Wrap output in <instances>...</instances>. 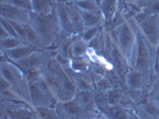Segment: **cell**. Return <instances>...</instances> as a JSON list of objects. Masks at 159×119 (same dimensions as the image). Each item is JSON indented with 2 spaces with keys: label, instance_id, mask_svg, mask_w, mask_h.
Segmentation results:
<instances>
[{
  "label": "cell",
  "instance_id": "46",
  "mask_svg": "<svg viewBox=\"0 0 159 119\" xmlns=\"http://www.w3.org/2000/svg\"><path fill=\"white\" fill-rule=\"evenodd\" d=\"M158 20H159V16H158Z\"/></svg>",
  "mask_w": 159,
  "mask_h": 119
},
{
  "label": "cell",
  "instance_id": "6",
  "mask_svg": "<svg viewBox=\"0 0 159 119\" xmlns=\"http://www.w3.org/2000/svg\"><path fill=\"white\" fill-rule=\"evenodd\" d=\"M29 88H30L31 105L35 108L36 107H55L56 104L59 103L47 80L44 79L43 74L37 80L29 82Z\"/></svg>",
  "mask_w": 159,
  "mask_h": 119
},
{
  "label": "cell",
  "instance_id": "36",
  "mask_svg": "<svg viewBox=\"0 0 159 119\" xmlns=\"http://www.w3.org/2000/svg\"><path fill=\"white\" fill-rule=\"evenodd\" d=\"M10 87H11V85H10V82L7 80L5 78H2V76H0V91H5V89H7Z\"/></svg>",
  "mask_w": 159,
  "mask_h": 119
},
{
  "label": "cell",
  "instance_id": "8",
  "mask_svg": "<svg viewBox=\"0 0 159 119\" xmlns=\"http://www.w3.org/2000/svg\"><path fill=\"white\" fill-rule=\"evenodd\" d=\"M134 19L139 25L140 30L145 36L146 40L154 49L159 48V20L158 16H147L143 11H140Z\"/></svg>",
  "mask_w": 159,
  "mask_h": 119
},
{
  "label": "cell",
  "instance_id": "27",
  "mask_svg": "<svg viewBox=\"0 0 159 119\" xmlns=\"http://www.w3.org/2000/svg\"><path fill=\"white\" fill-rule=\"evenodd\" d=\"M0 100H10V101H25L29 103L28 100H25L22 95L17 92L15 88L10 87L5 91H0ZM30 104V103H29Z\"/></svg>",
  "mask_w": 159,
  "mask_h": 119
},
{
  "label": "cell",
  "instance_id": "37",
  "mask_svg": "<svg viewBox=\"0 0 159 119\" xmlns=\"http://www.w3.org/2000/svg\"><path fill=\"white\" fill-rule=\"evenodd\" d=\"M151 0H135V2H134V5H135L136 7H139L140 10L146 5V4H148Z\"/></svg>",
  "mask_w": 159,
  "mask_h": 119
},
{
  "label": "cell",
  "instance_id": "28",
  "mask_svg": "<svg viewBox=\"0 0 159 119\" xmlns=\"http://www.w3.org/2000/svg\"><path fill=\"white\" fill-rule=\"evenodd\" d=\"M23 44H26V43L23 40L18 38V37H8L6 40H0V49L6 51V50H11V49L20 47Z\"/></svg>",
  "mask_w": 159,
  "mask_h": 119
},
{
  "label": "cell",
  "instance_id": "35",
  "mask_svg": "<svg viewBox=\"0 0 159 119\" xmlns=\"http://www.w3.org/2000/svg\"><path fill=\"white\" fill-rule=\"evenodd\" d=\"M0 2H7V4H12L19 7L26 8L31 11V0H1Z\"/></svg>",
  "mask_w": 159,
  "mask_h": 119
},
{
  "label": "cell",
  "instance_id": "29",
  "mask_svg": "<svg viewBox=\"0 0 159 119\" xmlns=\"http://www.w3.org/2000/svg\"><path fill=\"white\" fill-rule=\"evenodd\" d=\"M73 5H75L80 11H84V12L101 11L99 4H98L96 0H80V1L75 2V4H73Z\"/></svg>",
  "mask_w": 159,
  "mask_h": 119
},
{
  "label": "cell",
  "instance_id": "30",
  "mask_svg": "<svg viewBox=\"0 0 159 119\" xmlns=\"http://www.w3.org/2000/svg\"><path fill=\"white\" fill-rule=\"evenodd\" d=\"M37 117L41 119H59L55 107H36Z\"/></svg>",
  "mask_w": 159,
  "mask_h": 119
},
{
  "label": "cell",
  "instance_id": "16",
  "mask_svg": "<svg viewBox=\"0 0 159 119\" xmlns=\"http://www.w3.org/2000/svg\"><path fill=\"white\" fill-rule=\"evenodd\" d=\"M37 113L35 107H23L17 110L1 108V119H35Z\"/></svg>",
  "mask_w": 159,
  "mask_h": 119
},
{
  "label": "cell",
  "instance_id": "5",
  "mask_svg": "<svg viewBox=\"0 0 159 119\" xmlns=\"http://www.w3.org/2000/svg\"><path fill=\"white\" fill-rule=\"evenodd\" d=\"M112 40L116 43L119 49L127 57L128 62L132 60L134 53V48L136 43V32H135V19L130 18L125 23L119 25L114 30L110 31Z\"/></svg>",
  "mask_w": 159,
  "mask_h": 119
},
{
  "label": "cell",
  "instance_id": "33",
  "mask_svg": "<svg viewBox=\"0 0 159 119\" xmlns=\"http://www.w3.org/2000/svg\"><path fill=\"white\" fill-rule=\"evenodd\" d=\"M111 88H114V86H112L111 81L108 79L107 76H104V78H102V79H99L98 81L95 82V89H97V91L108 92Z\"/></svg>",
  "mask_w": 159,
  "mask_h": 119
},
{
  "label": "cell",
  "instance_id": "44",
  "mask_svg": "<svg viewBox=\"0 0 159 119\" xmlns=\"http://www.w3.org/2000/svg\"><path fill=\"white\" fill-rule=\"evenodd\" d=\"M96 1H97V2H98V4H99V1H101V0H96Z\"/></svg>",
  "mask_w": 159,
  "mask_h": 119
},
{
  "label": "cell",
  "instance_id": "40",
  "mask_svg": "<svg viewBox=\"0 0 159 119\" xmlns=\"http://www.w3.org/2000/svg\"><path fill=\"white\" fill-rule=\"evenodd\" d=\"M157 75H158V79H159V48H158V51H157Z\"/></svg>",
  "mask_w": 159,
  "mask_h": 119
},
{
  "label": "cell",
  "instance_id": "12",
  "mask_svg": "<svg viewBox=\"0 0 159 119\" xmlns=\"http://www.w3.org/2000/svg\"><path fill=\"white\" fill-rule=\"evenodd\" d=\"M109 58L111 60L115 71L119 74L121 78L125 79V76H126L127 71L129 70L130 66H129L127 57L123 55V53L120 50L119 47L116 45V43L114 40H112V45H111V50H110Z\"/></svg>",
  "mask_w": 159,
  "mask_h": 119
},
{
  "label": "cell",
  "instance_id": "1",
  "mask_svg": "<svg viewBox=\"0 0 159 119\" xmlns=\"http://www.w3.org/2000/svg\"><path fill=\"white\" fill-rule=\"evenodd\" d=\"M136 43L132 60L129 61L130 68L139 70L143 75L147 91H150L153 82L158 79L157 75V49L146 40L135 20Z\"/></svg>",
  "mask_w": 159,
  "mask_h": 119
},
{
  "label": "cell",
  "instance_id": "25",
  "mask_svg": "<svg viewBox=\"0 0 159 119\" xmlns=\"http://www.w3.org/2000/svg\"><path fill=\"white\" fill-rule=\"evenodd\" d=\"M89 43L80 38V36H75V38L72 43V56L73 57H80L88 54Z\"/></svg>",
  "mask_w": 159,
  "mask_h": 119
},
{
  "label": "cell",
  "instance_id": "34",
  "mask_svg": "<svg viewBox=\"0 0 159 119\" xmlns=\"http://www.w3.org/2000/svg\"><path fill=\"white\" fill-rule=\"evenodd\" d=\"M148 95L154 100V103L159 106V79H157L153 82L152 87L148 91Z\"/></svg>",
  "mask_w": 159,
  "mask_h": 119
},
{
  "label": "cell",
  "instance_id": "19",
  "mask_svg": "<svg viewBox=\"0 0 159 119\" xmlns=\"http://www.w3.org/2000/svg\"><path fill=\"white\" fill-rule=\"evenodd\" d=\"M120 2H121V0H101L99 1V8L104 17L105 25L111 23L114 17L119 12Z\"/></svg>",
  "mask_w": 159,
  "mask_h": 119
},
{
  "label": "cell",
  "instance_id": "13",
  "mask_svg": "<svg viewBox=\"0 0 159 119\" xmlns=\"http://www.w3.org/2000/svg\"><path fill=\"white\" fill-rule=\"evenodd\" d=\"M99 113H102L108 119H138L133 110L125 107L121 104L114 106H107L99 110Z\"/></svg>",
  "mask_w": 159,
  "mask_h": 119
},
{
  "label": "cell",
  "instance_id": "7",
  "mask_svg": "<svg viewBox=\"0 0 159 119\" xmlns=\"http://www.w3.org/2000/svg\"><path fill=\"white\" fill-rule=\"evenodd\" d=\"M55 55L56 50L54 48L37 49L36 51L32 53L31 55H29L26 58H24L19 62H17L16 64L20 68V70L26 75V74H29L32 70L43 69L48 64V62L50 61V58Z\"/></svg>",
  "mask_w": 159,
  "mask_h": 119
},
{
  "label": "cell",
  "instance_id": "20",
  "mask_svg": "<svg viewBox=\"0 0 159 119\" xmlns=\"http://www.w3.org/2000/svg\"><path fill=\"white\" fill-rule=\"evenodd\" d=\"M67 8H68V13L71 17V22L74 29V33L77 36H80L83 32L85 31V24L83 20V16H81V11L73 4H67Z\"/></svg>",
  "mask_w": 159,
  "mask_h": 119
},
{
  "label": "cell",
  "instance_id": "4",
  "mask_svg": "<svg viewBox=\"0 0 159 119\" xmlns=\"http://www.w3.org/2000/svg\"><path fill=\"white\" fill-rule=\"evenodd\" d=\"M0 76L5 78L10 82L11 87L15 88L25 100L31 104L30 88L26 75L20 70V68L16 63L8 61L4 55H1V61H0Z\"/></svg>",
  "mask_w": 159,
  "mask_h": 119
},
{
  "label": "cell",
  "instance_id": "31",
  "mask_svg": "<svg viewBox=\"0 0 159 119\" xmlns=\"http://www.w3.org/2000/svg\"><path fill=\"white\" fill-rule=\"evenodd\" d=\"M105 25V24H104ZM103 25V26H104ZM103 26H93V28H86L85 29V31L83 32L81 35H80V38L81 40H84L85 42H91V40L95 38L96 36L99 33V32L102 31V29H103Z\"/></svg>",
  "mask_w": 159,
  "mask_h": 119
},
{
  "label": "cell",
  "instance_id": "22",
  "mask_svg": "<svg viewBox=\"0 0 159 119\" xmlns=\"http://www.w3.org/2000/svg\"><path fill=\"white\" fill-rule=\"evenodd\" d=\"M81 16H83L85 28L103 26L105 24L104 17L101 11H93V12H84V11H81Z\"/></svg>",
  "mask_w": 159,
  "mask_h": 119
},
{
  "label": "cell",
  "instance_id": "9",
  "mask_svg": "<svg viewBox=\"0 0 159 119\" xmlns=\"http://www.w3.org/2000/svg\"><path fill=\"white\" fill-rule=\"evenodd\" d=\"M55 108L59 119H92L99 116V112L88 111L83 108L74 99L68 101H59Z\"/></svg>",
  "mask_w": 159,
  "mask_h": 119
},
{
  "label": "cell",
  "instance_id": "38",
  "mask_svg": "<svg viewBox=\"0 0 159 119\" xmlns=\"http://www.w3.org/2000/svg\"><path fill=\"white\" fill-rule=\"evenodd\" d=\"M8 37H11V36H10L7 32L5 31V30H4V29L0 26V40H6V38H8Z\"/></svg>",
  "mask_w": 159,
  "mask_h": 119
},
{
  "label": "cell",
  "instance_id": "24",
  "mask_svg": "<svg viewBox=\"0 0 159 119\" xmlns=\"http://www.w3.org/2000/svg\"><path fill=\"white\" fill-rule=\"evenodd\" d=\"M24 42L31 47H35L37 49H46L44 44L42 40L40 38V36L37 35V32L32 29L30 25H28V29H26V33H25V37H24Z\"/></svg>",
  "mask_w": 159,
  "mask_h": 119
},
{
  "label": "cell",
  "instance_id": "18",
  "mask_svg": "<svg viewBox=\"0 0 159 119\" xmlns=\"http://www.w3.org/2000/svg\"><path fill=\"white\" fill-rule=\"evenodd\" d=\"M80 106L88 111H97L96 106V98H95V91H78L77 94L73 98Z\"/></svg>",
  "mask_w": 159,
  "mask_h": 119
},
{
  "label": "cell",
  "instance_id": "39",
  "mask_svg": "<svg viewBox=\"0 0 159 119\" xmlns=\"http://www.w3.org/2000/svg\"><path fill=\"white\" fill-rule=\"evenodd\" d=\"M57 1L65 2V4H75V2H78V1H80V0H57Z\"/></svg>",
  "mask_w": 159,
  "mask_h": 119
},
{
  "label": "cell",
  "instance_id": "32",
  "mask_svg": "<svg viewBox=\"0 0 159 119\" xmlns=\"http://www.w3.org/2000/svg\"><path fill=\"white\" fill-rule=\"evenodd\" d=\"M141 11L147 16H159V0H151L141 8Z\"/></svg>",
  "mask_w": 159,
  "mask_h": 119
},
{
  "label": "cell",
  "instance_id": "15",
  "mask_svg": "<svg viewBox=\"0 0 159 119\" xmlns=\"http://www.w3.org/2000/svg\"><path fill=\"white\" fill-rule=\"evenodd\" d=\"M56 13H57L59 23H60L62 32L70 35V36L75 35L74 33V29H73V25H72V22H71V17H70V13H68L67 4L57 1V4H56Z\"/></svg>",
  "mask_w": 159,
  "mask_h": 119
},
{
  "label": "cell",
  "instance_id": "43",
  "mask_svg": "<svg viewBox=\"0 0 159 119\" xmlns=\"http://www.w3.org/2000/svg\"><path fill=\"white\" fill-rule=\"evenodd\" d=\"M92 119H99V116H98V117H96V118H92Z\"/></svg>",
  "mask_w": 159,
  "mask_h": 119
},
{
  "label": "cell",
  "instance_id": "42",
  "mask_svg": "<svg viewBox=\"0 0 159 119\" xmlns=\"http://www.w3.org/2000/svg\"><path fill=\"white\" fill-rule=\"evenodd\" d=\"M99 119H108V118H105L102 113H99Z\"/></svg>",
  "mask_w": 159,
  "mask_h": 119
},
{
  "label": "cell",
  "instance_id": "45",
  "mask_svg": "<svg viewBox=\"0 0 159 119\" xmlns=\"http://www.w3.org/2000/svg\"><path fill=\"white\" fill-rule=\"evenodd\" d=\"M35 119H41V118H39V117H36V118H35Z\"/></svg>",
  "mask_w": 159,
  "mask_h": 119
},
{
  "label": "cell",
  "instance_id": "14",
  "mask_svg": "<svg viewBox=\"0 0 159 119\" xmlns=\"http://www.w3.org/2000/svg\"><path fill=\"white\" fill-rule=\"evenodd\" d=\"M37 48L31 47L29 44H23L20 47L15 48V49H11V50H1V55H4L8 61L13 62V63H17L19 61H22L24 58H26L29 55H31L34 51H36Z\"/></svg>",
  "mask_w": 159,
  "mask_h": 119
},
{
  "label": "cell",
  "instance_id": "41",
  "mask_svg": "<svg viewBox=\"0 0 159 119\" xmlns=\"http://www.w3.org/2000/svg\"><path fill=\"white\" fill-rule=\"evenodd\" d=\"M122 2H127V4H134L135 0H121Z\"/></svg>",
  "mask_w": 159,
  "mask_h": 119
},
{
  "label": "cell",
  "instance_id": "10",
  "mask_svg": "<svg viewBox=\"0 0 159 119\" xmlns=\"http://www.w3.org/2000/svg\"><path fill=\"white\" fill-rule=\"evenodd\" d=\"M30 16H31L30 10L19 7V6L7 4V2H0V17L2 18L23 24H29Z\"/></svg>",
  "mask_w": 159,
  "mask_h": 119
},
{
  "label": "cell",
  "instance_id": "3",
  "mask_svg": "<svg viewBox=\"0 0 159 119\" xmlns=\"http://www.w3.org/2000/svg\"><path fill=\"white\" fill-rule=\"evenodd\" d=\"M29 25L42 40L44 48H53L56 38L61 33V26L56 13V8L49 15H36L31 12Z\"/></svg>",
  "mask_w": 159,
  "mask_h": 119
},
{
  "label": "cell",
  "instance_id": "17",
  "mask_svg": "<svg viewBox=\"0 0 159 119\" xmlns=\"http://www.w3.org/2000/svg\"><path fill=\"white\" fill-rule=\"evenodd\" d=\"M125 86H126V88H129V89H143V91H147L143 75L139 70L134 69V68H129V70L127 71V74L125 76Z\"/></svg>",
  "mask_w": 159,
  "mask_h": 119
},
{
  "label": "cell",
  "instance_id": "26",
  "mask_svg": "<svg viewBox=\"0 0 159 119\" xmlns=\"http://www.w3.org/2000/svg\"><path fill=\"white\" fill-rule=\"evenodd\" d=\"M107 94V101L109 106H114V105H119L121 104L123 96H125V88H116L114 87L109 89L108 92H105Z\"/></svg>",
  "mask_w": 159,
  "mask_h": 119
},
{
  "label": "cell",
  "instance_id": "23",
  "mask_svg": "<svg viewBox=\"0 0 159 119\" xmlns=\"http://www.w3.org/2000/svg\"><path fill=\"white\" fill-rule=\"evenodd\" d=\"M90 66H91V62L86 55L80 56V57H72L71 60H68V67L73 71L88 73L90 71Z\"/></svg>",
  "mask_w": 159,
  "mask_h": 119
},
{
  "label": "cell",
  "instance_id": "2",
  "mask_svg": "<svg viewBox=\"0 0 159 119\" xmlns=\"http://www.w3.org/2000/svg\"><path fill=\"white\" fill-rule=\"evenodd\" d=\"M42 74L55 94L57 101L72 100L77 94L78 89L74 82L55 56H53L47 66L42 69Z\"/></svg>",
  "mask_w": 159,
  "mask_h": 119
},
{
  "label": "cell",
  "instance_id": "11",
  "mask_svg": "<svg viewBox=\"0 0 159 119\" xmlns=\"http://www.w3.org/2000/svg\"><path fill=\"white\" fill-rule=\"evenodd\" d=\"M134 113L138 119H159V106L150 95H147L143 103L134 108Z\"/></svg>",
  "mask_w": 159,
  "mask_h": 119
},
{
  "label": "cell",
  "instance_id": "21",
  "mask_svg": "<svg viewBox=\"0 0 159 119\" xmlns=\"http://www.w3.org/2000/svg\"><path fill=\"white\" fill-rule=\"evenodd\" d=\"M57 0H31V12L36 15H49L56 8Z\"/></svg>",
  "mask_w": 159,
  "mask_h": 119
}]
</instances>
